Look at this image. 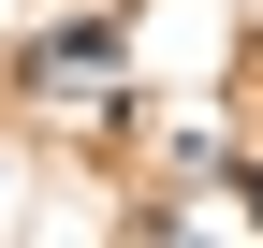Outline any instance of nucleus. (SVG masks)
Instances as JSON below:
<instances>
[{
  "label": "nucleus",
  "mask_w": 263,
  "mask_h": 248,
  "mask_svg": "<svg viewBox=\"0 0 263 248\" xmlns=\"http://www.w3.org/2000/svg\"><path fill=\"white\" fill-rule=\"evenodd\" d=\"M117 58H132L117 15H88V29H44V44L15 58V88H29V102H59V117H73V102L103 117V102H117Z\"/></svg>",
  "instance_id": "f257e3e1"
},
{
  "label": "nucleus",
  "mask_w": 263,
  "mask_h": 248,
  "mask_svg": "<svg viewBox=\"0 0 263 248\" xmlns=\"http://www.w3.org/2000/svg\"><path fill=\"white\" fill-rule=\"evenodd\" d=\"M249 219H263V175H249Z\"/></svg>",
  "instance_id": "f03ea898"
}]
</instances>
